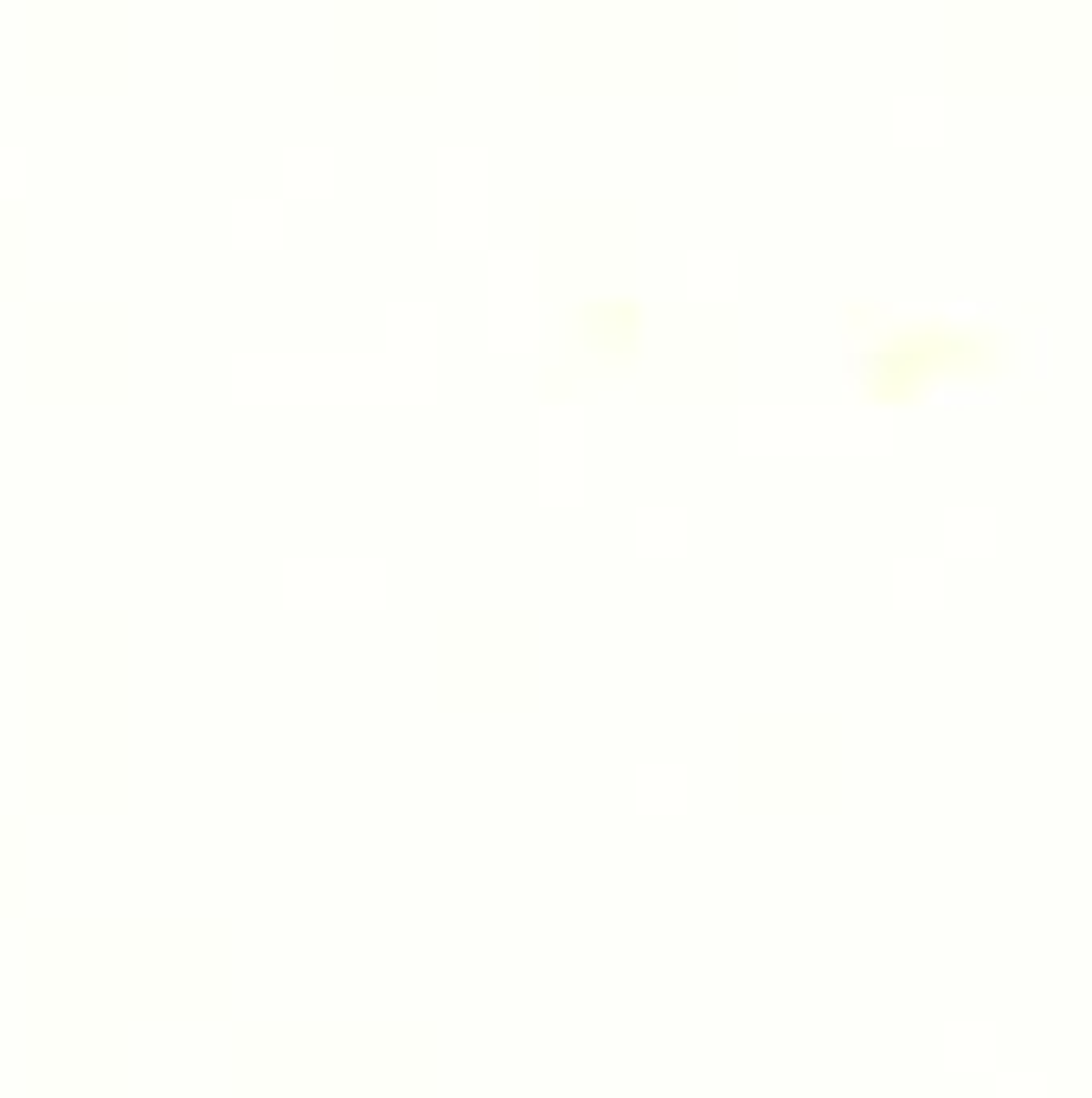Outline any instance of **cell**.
Here are the masks:
<instances>
[{"label": "cell", "mask_w": 1092, "mask_h": 1098, "mask_svg": "<svg viewBox=\"0 0 1092 1098\" xmlns=\"http://www.w3.org/2000/svg\"><path fill=\"white\" fill-rule=\"evenodd\" d=\"M643 803H649V809L682 803V777H675V784H669V777H643Z\"/></svg>", "instance_id": "1"}]
</instances>
